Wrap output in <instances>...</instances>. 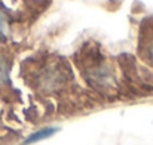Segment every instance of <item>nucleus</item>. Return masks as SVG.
Masks as SVG:
<instances>
[{"label":"nucleus","instance_id":"obj_1","mask_svg":"<svg viewBox=\"0 0 153 145\" xmlns=\"http://www.w3.org/2000/svg\"><path fill=\"white\" fill-rule=\"evenodd\" d=\"M79 67L82 68V73H83L85 79L91 85H94L95 88L107 89L113 85L111 68L107 65V62L100 55H97V53L88 55L82 61V65H79Z\"/></svg>","mask_w":153,"mask_h":145},{"label":"nucleus","instance_id":"obj_2","mask_svg":"<svg viewBox=\"0 0 153 145\" xmlns=\"http://www.w3.org/2000/svg\"><path fill=\"white\" fill-rule=\"evenodd\" d=\"M64 82L65 71L58 65L48 67L39 74V85L43 91H56L64 85Z\"/></svg>","mask_w":153,"mask_h":145},{"label":"nucleus","instance_id":"obj_3","mask_svg":"<svg viewBox=\"0 0 153 145\" xmlns=\"http://www.w3.org/2000/svg\"><path fill=\"white\" fill-rule=\"evenodd\" d=\"M56 130H58V129H55V127H45V129H40V130L31 133V135L24 141V145H30V144H34V142H39V141H42V139H46V138L52 136Z\"/></svg>","mask_w":153,"mask_h":145},{"label":"nucleus","instance_id":"obj_4","mask_svg":"<svg viewBox=\"0 0 153 145\" xmlns=\"http://www.w3.org/2000/svg\"><path fill=\"white\" fill-rule=\"evenodd\" d=\"M7 71H9V67H7V62L0 56V83H3L7 77Z\"/></svg>","mask_w":153,"mask_h":145},{"label":"nucleus","instance_id":"obj_5","mask_svg":"<svg viewBox=\"0 0 153 145\" xmlns=\"http://www.w3.org/2000/svg\"><path fill=\"white\" fill-rule=\"evenodd\" d=\"M144 55H146L147 62L153 65V42H150V43L146 46V52H144Z\"/></svg>","mask_w":153,"mask_h":145},{"label":"nucleus","instance_id":"obj_6","mask_svg":"<svg viewBox=\"0 0 153 145\" xmlns=\"http://www.w3.org/2000/svg\"><path fill=\"white\" fill-rule=\"evenodd\" d=\"M6 28H7V22H6V16L0 12V37H3L6 34Z\"/></svg>","mask_w":153,"mask_h":145}]
</instances>
